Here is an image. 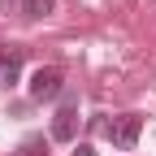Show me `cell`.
Masks as SVG:
<instances>
[{
    "label": "cell",
    "instance_id": "cell-1",
    "mask_svg": "<svg viewBox=\"0 0 156 156\" xmlns=\"http://www.w3.org/2000/svg\"><path fill=\"white\" fill-rule=\"evenodd\" d=\"M139 130H143V117L139 113H126V117L104 122V134H108L117 147H134V143H139Z\"/></svg>",
    "mask_w": 156,
    "mask_h": 156
},
{
    "label": "cell",
    "instance_id": "cell-2",
    "mask_svg": "<svg viewBox=\"0 0 156 156\" xmlns=\"http://www.w3.org/2000/svg\"><path fill=\"white\" fill-rule=\"evenodd\" d=\"M61 87H65V74L56 65H39L30 74V95L35 100H52V95H61Z\"/></svg>",
    "mask_w": 156,
    "mask_h": 156
},
{
    "label": "cell",
    "instance_id": "cell-3",
    "mask_svg": "<svg viewBox=\"0 0 156 156\" xmlns=\"http://www.w3.org/2000/svg\"><path fill=\"white\" fill-rule=\"evenodd\" d=\"M74 134H78V104L65 100L56 108V117H52V139L56 143H74Z\"/></svg>",
    "mask_w": 156,
    "mask_h": 156
},
{
    "label": "cell",
    "instance_id": "cell-4",
    "mask_svg": "<svg viewBox=\"0 0 156 156\" xmlns=\"http://www.w3.org/2000/svg\"><path fill=\"white\" fill-rule=\"evenodd\" d=\"M22 74V48H5L0 44V87H13Z\"/></svg>",
    "mask_w": 156,
    "mask_h": 156
},
{
    "label": "cell",
    "instance_id": "cell-5",
    "mask_svg": "<svg viewBox=\"0 0 156 156\" xmlns=\"http://www.w3.org/2000/svg\"><path fill=\"white\" fill-rule=\"evenodd\" d=\"M56 9V0H22V17H48Z\"/></svg>",
    "mask_w": 156,
    "mask_h": 156
},
{
    "label": "cell",
    "instance_id": "cell-6",
    "mask_svg": "<svg viewBox=\"0 0 156 156\" xmlns=\"http://www.w3.org/2000/svg\"><path fill=\"white\" fill-rule=\"evenodd\" d=\"M22 156H48L44 139H26V143H22Z\"/></svg>",
    "mask_w": 156,
    "mask_h": 156
},
{
    "label": "cell",
    "instance_id": "cell-7",
    "mask_svg": "<svg viewBox=\"0 0 156 156\" xmlns=\"http://www.w3.org/2000/svg\"><path fill=\"white\" fill-rule=\"evenodd\" d=\"M0 9H13V13H22V0H0Z\"/></svg>",
    "mask_w": 156,
    "mask_h": 156
},
{
    "label": "cell",
    "instance_id": "cell-8",
    "mask_svg": "<svg viewBox=\"0 0 156 156\" xmlns=\"http://www.w3.org/2000/svg\"><path fill=\"white\" fill-rule=\"evenodd\" d=\"M69 156H95V152H91V147L83 143V147H78V152H69Z\"/></svg>",
    "mask_w": 156,
    "mask_h": 156
}]
</instances>
